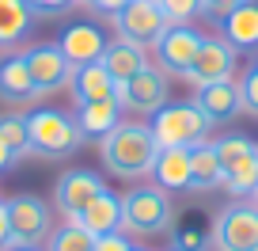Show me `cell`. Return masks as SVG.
<instances>
[{"label": "cell", "instance_id": "obj_19", "mask_svg": "<svg viewBox=\"0 0 258 251\" xmlns=\"http://www.w3.org/2000/svg\"><path fill=\"white\" fill-rule=\"evenodd\" d=\"M118 122H121L118 99H95V103H80V107H76V126H80L84 137L103 141Z\"/></svg>", "mask_w": 258, "mask_h": 251}, {"label": "cell", "instance_id": "obj_15", "mask_svg": "<svg viewBox=\"0 0 258 251\" xmlns=\"http://www.w3.org/2000/svg\"><path fill=\"white\" fill-rule=\"evenodd\" d=\"M69 91H73L76 107L80 103H95V99H118V84H114V76L103 69V61H91V65L73 69Z\"/></svg>", "mask_w": 258, "mask_h": 251}, {"label": "cell", "instance_id": "obj_28", "mask_svg": "<svg viewBox=\"0 0 258 251\" xmlns=\"http://www.w3.org/2000/svg\"><path fill=\"white\" fill-rule=\"evenodd\" d=\"M247 0H202V16H209V19H228L235 8H243Z\"/></svg>", "mask_w": 258, "mask_h": 251}, {"label": "cell", "instance_id": "obj_23", "mask_svg": "<svg viewBox=\"0 0 258 251\" xmlns=\"http://www.w3.org/2000/svg\"><path fill=\"white\" fill-rule=\"evenodd\" d=\"M34 16L27 8V0H0V46H16L19 38H27Z\"/></svg>", "mask_w": 258, "mask_h": 251}, {"label": "cell", "instance_id": "obj_26", "mask_svg": "<svg viewBox=\"0 0 258 251\" xmlns=\"http://www.w3.org/2000/svg\"><path fill=\"white\" fill-rule=\"evenodd\" d=\"M156 4L163 8V16H167L171 27L190 23L194 16H202V0H156Z\"/></svg>", "mask_w": 258, "mask_h": 251}, {"label": "cell", "instance_id": "obj_34", "mask_svg": "<svg viewBox=\"0 0 258 251\" xmlns=\"http://www.w3.org/2000/svg\"><path fill=\"white\" fill-rule=\"evenodd\" d=\"M8 247V202H0V251Z\"/></svg>", "mask_w": 258, "mask_h": 251}, {"label": "cell", "instance_id": "obj_22", "mask_svg": "<svg viewBox=\"0 0 258 251\" xmlns=\"http://www.w3.org/2000/svg\"><path fill=\"white\" fill-rule=\"evenodd\" d=\"M220 183H224V171H220L213 141L194 145L190 148V190H217Z\"/></svg>", "mask_w": 258, "mask_h": 251}, {"label": "cell", "instance_id": "obj_9", "mask_svg": "<svg viewBox=\"0 0 258 251\" xmlns=\"http://www.w3.org/2000/svg\"><path fill=\"white\" fill-rule=\"evenodd\" d=\"M103 190H106L103 175H95V171H88V168H69L53 186V206H57V213H61L64 221H73L76 213H80L84 206H91Z\"/></svg>", "mask_w": 258, "mask_h": 251}, {"label": "cell", "instance_id": "obj_13", "mask_svg": "<svg viewBox=\"0 0 258 251\" xmlns=\"http://www.w3.org/2000/svg\"><path fill=\"white\" fill-rule=\"evenodd\" d=\"M194 107L205 114V122H209V126H224V122H232L235 114H243L239 84H235V80L205 84V88H198V95H194Z\"/></svg>", "mask_w": 258, "mask_h": 251}, {"label": "cell", "instance_id": "obj_31", "mask_svg": "<svg viewBox=\"0 0 258 251\" xmlns=\"http://www.w3.org/2000/svg\"><path fill=\"white\" fill-rule=\"evenodd\" d=\"M202 243H205V236L198 228H182L175 236V251H202Z\"/></svg>", "mask_w": 258, "mask_h": 251}, {"label": "cell", "instance_id": "obj_1", "mask_svg": "<svg viewBox=\"0 0 258 251\" xmlns=\"http://www.w3.org/2000/svg\"><path fill=\"white\" fill-rule=\"evenodd\" d=\"M99 156H103L106 171H114L118 179H141V175H152L160 145H156L148 122H118L99 141Z\"/></svg>", "mask_w": 258, "mask_h": 251}, {"label": "cell", "instance_id": "obj_8", "mask_svg": "<svg viewBox=\"0 0 258 251\" xmlns=\"http://www.w3.org/2000/svg\"><path fill=\"white\" fill-rule=\"evenodd\" d=\"M167 73L145 65L137 76H129L125 84H118V107L121 111H133V114H156L160 107H167Z\"/></svg>", "mask_w": 258, "mask_h": 251}, {"label": "cell", "instance_id": "obj_21", "mask_svg": "<svg viewBox=\"0 0 258 251\" xmlns=\"http://www.w3.org/2000/svg\"><path fill=\"white\" fill-rule=\"evenodd\" d=\"M224 42L239 54V49H258V4L247 0L243 8H235L228 19H220Z\"/></svg>", "mask_w": 258, "mask_h": 251}, {"label": "cell", "instance_id": "obj_7", "mask_svg": "<svg viewBox=\"0 0 258 251\" xmlns=\"http://www.w3.org/2000/svg\"><path fill=\"white\" fill-rule=\"evenodd\" d=\"M110 19H114V31L125 42H137V46H156L160 34L171 27L156 0H129L125 8H121L118 16H110Z\"/></svg>", "mask_w": 258, "mask_h": 251}, {"label": "cell", "instance_id": "obj_33", "mask_svg": "<svg viewBox=\"0 0 258 251\" xmlns=\"http://www.w3.org/2000/svg\"><path fill=\"white\" fill-rule=\"evenodd\" d=\"M16 160H19V156L12 153V148L4 145V141H0V175H4V171H12V168H16Z\"/></svg>", "mask_w": 258, "mask_h": 251}, {"label": "cell", "instance_id": "obj_32", "mask_svg": "<svg viewBox=\"0 0 258 251\" xmlns=\"http://www.w3.org/2000/svg\"><path fill=\"white\" fill-rule=\"evenodd\" d=\"M125 4H129V0H99V4H95V12H99V16H118V12L125 8Z\"/></svg>", "mask_w": 258, "mask_h": 251}, {"label": "cell", "instance_id": "obj_6", "mask_svg": "<svg viewBox=\"0 0 258 251\" xmlns=\"http://www.w3.org/2000/svg\"><path fill=\"white\" fill-rule=\"evenodd\" d=\"M213 247L217 251H254L258 247V210L254 202H232L213 221Z\"/></svg>", "mask_w": 258, "mask_h": 251}, {"label": "cell", "instance_id": "obj_12", "mask_svg": "<svg viewBox=\"0 0 258 251\" xmlns=\"http://www.w3.org/2000/svg\"><path fill=\"white\" fill-rule=\"evenodd\" d=\"M232 76H235V49L224 38H205L198 57H194V65L186 69V80L194 88L220 84V80H232Z\"/></svg>", "mask_w": 258, "mask_h": 251}, {"label": "cell", "instance_id": "obj_16", "mask_svg": "<svg viewBox=\"0 0 258 251\" xmlns=\"http://www.w3.org/2000/svg\"><path fill=\"white\" fill-rule=\"evenodd\" d=\"M69 225H80L88 236H106V232H118L121 228V198L103 190L91 206H84Z\"/></svg>", "mask_w": 258, "mask_h": 251}, {"label": "cell", "instance_id": "obj_5", "mask_svg": "<svg viewBox=\"0 0 258 251\" xmlns=\"http://www.w3.org/2000/svg\"><path fill=\"white\" fill-rule=\"evenodd\" d=\"M53 232V213L38 194H16L8 202V247H42Z\"/></svg>", "mask_w": 258, "mask_h": 251}, {"label": "cell", "instance_id": "obj_14", "mask_svg": "<svg viewBox=\"0 0 258 251\" xmlns=\"http://www.w3.org/2000/svg\"><path fill=\"white\" fill-rule=\"evenodd\" d=\"M57 49L64 54V61H69L73 69H80V65H91V61L103 57L106 34L99 31L95 23H73V27H64V31H61Z\"/></svg>", "mask_w": 258, "mask_h": 251}, {"label": "cell", "instance_id": "obj_17", "mask_svg": "<svg viewBox=\"0 0 258 251\" xmlns=\"http://www.w3.org/2000/svg\"><path fill=\"white\" fill-rule=\"evenodd\" d=\"M103 69L114 76V84H125L129 76H137L141 69L148 65V57H145V46H137V42H125V38H114L106 42L103 49Z\"/></svg>", "mask_w": 258, "mask_h": 251}, {"label": "cell", "instance_id": "obj_25", "mask_svg": "<svg viewBox=\"0 0 258 251\" xmlns=\"http://www.w3.org/2000/svg\"><path fill=\"white\" fill-rule=\"evenodd\" d=\"M91 243H95V236H88L80 225H69V221H64L61 228L49 232L46 251H91Z\"/></svg>", "mask_w": 258, "mask_h": 251}, {"label": "cell", "instance_id": "obj_4", "mask_svg": "<svg viewBox=\"0 0 258 251\" xmlns=\"http://www.w3.org/2000/svg\"><path fill=\"white\" fill-rule=\"evenodd\" d=\"M171 228V198L160 186H137L121 198V232L160 236Z\"/></svg>", "mask_w": 258, "mask_h": 251}, {"label": "cell", "instance_id": "obj_27", "mask_svg": "<svg viewBox=\"0 0 258 251\" xmlns=\"http://www.w3.org/2000/svg\"><path fill=\"white\" fill-rule=\"evenodd\" d=\"M239 95H243V111L258 118V61L247 69V76L239 80Z\"/></svg>", "mask_w": 258, "mask_h": 251}, {"label": "cell", "instance_id": "obj_3", "mask_svg": "<svg viewBox=\"0 0 258 251\" xmlns=\"http://www.w3.org/2000/svg\"><path fill=\"white\" fill-rule=\"evenodd\" d=\"M152 137L160 148H194L209 137V122L194 103H167L152 114Z\"/></svg>", "mask_w": 258, "mask_h": 251}, {"label": "cell", "instance_id": "obj_38", "mask_svg": "<svg viewBox=\"0 0 258 251\" xmlns=\"http://www.w3.org/2000/svg\"><path fill=\"white\" fill-rule=\"evenodd\" d=\"M133 251H148V247H133Z\"/></svg>", "mask_w": 258, "mask_h": 251}, {"label": "cell", "instance_id": "obj_36", "mask_svg": "<svg viewBox=\"0 0 258 251\" xmlns=\"http://www.w3.org/2000/svg\"><path fill=\"white\" fill-rule=\"evenodd\" d=\"M4 251H42V247H4Z\"/></svg>", "mask_w": 258, "mask_h": 251}, {"label": "cell", "instance_id": "obj_11", "mask_svg": "<svg viewBox=\"0 0 258 251\" xmlns=\"http://www.w3.org/2000/svg\"><path fill=\"white\" fill-rule=\"evenodd\" d=\"M27 57V69H31V84H34V95H53L57 88H69V76H73V65L64 61V54L49 42L42 46L23 49Z\"/></svg>", "mask_w": 258, "mask_h": 251}, {"label": "cell", "instance_id": "obj_2", "mask_svg": "<svg viewBox=\"0 0 258 251\" xmlns=\"http://www.w3.org/2000/svg\"><path fill=\"white\" fill-rule=\"evenodd\" d=\"M27 137H31L34 156H76L84 145L76 118L64 111H53V107H38L27 114Z\"/></svg>", "mask_w": 258, "mask_h": 251}, {"label": "cell", "instance_id": "obj_18", "mask_svg": "<svg viewBox=\"0 0 258 251\" xmlns=\"http://www.w3.org/2000/svg\"><path fill=\"white\" fill-rule=\"evenodd\" d=\"M0 99L4 103H31V99H38L23 54H8L0 61Z\"/></svg>", "mask_w": 258, "mask_h": 251}, {"label": "cell", "instance_id": "obj_30", "mask_svg": "<svg viewBox=\"0 0 258 251\" xmlns=\"http://www.w3.org/2000/svg\"><path fill=\"white\" fill-rule=\"evenodd\" d=\"M31 16H64L73 8V0H27Z\"/></svg>", "mask_w": 258, "mask_h": 251}, {"label": "cell", "instance_id": "obj_29", "mask_svg": "<svg viewBox=\"0 0 258 251\" xmlns=\"http://www.w3.org/2000/svg\"><path fill=\"white\" fill-rule=\"evenodd\" d=\"M91 251H133V243H129V236L121 232H106V236H95V243H91Z\"/></svg>", "mask_w": 258, "mask_h": 251}, {"label": "cell", "instance_id": "obj_35", "mask_svg": "<svg viewBox=\"0 0 258 251\" xmlns=\"http://www.w3.org/2000/svg\"><path fill=\"white\" fill-rule=\"evenodd\" d=\"M73 4H80V8H91V12H95V4H99V0H73Z\"/></svg>", "mask_w": 258, "mask_h": 251}, {"label": "cell", "instance_id": "obj_20", "mask_svg": "<svg viewBox=\"0 0 258 251\" xmlns=\"http://www.w3.org/2000/svg\"><path fill=\"white\" fill-rule=\"evenodd\" d=\"M152 179L160 190H190V148H160Z\"/></svg>", "mask_w": 258, "mask_h": 251}, {"label": "cell", "instance_id": "obj_37", "mask_svg": "<svg viewBox=\"0 0 258 251\" xmlns=\"http://www.w3.org/2000/svg\"><path fill=\"white\" fill-rule=\"evenodd\" d=\"M250 202H254V210H258V186H254V194H250Z\"/></svg>", "mask_w": 258, "mask_h": 251}, {"label": "cell", "instance_id": "obj_24", "mask_svg": "<svg viewBox=\"0 0 258 251\" xmlns=\"http://www.w3.org/2000/svg\"><path fill=\"white\" fill-rule=\"evenodd\" d=\"M0 141L16 156H31V137H27V114H0Z\"/></svg>", "mask_w": 258, "mask_h": 251}, {"label": "cell", "instance_id": "obj_10", "mask_svg": "<svg viewBox=\"0 0 258 251\" xmlns=\"http://www.w3.org/2000/svg\"><path fill=\"white\" fill-rule=\"evenodd\" d=\"M202 42H205V34L194 31L190 23L167 27V31L160 34V42H156V61H160L163 73L186 76V69L194 65V57H198V49H202Z\"/></svg>", "mask_w": 258, "mask_h": 251}]
</instances>
